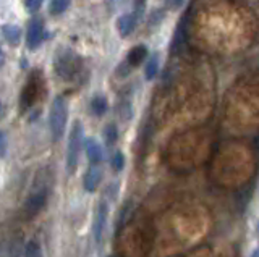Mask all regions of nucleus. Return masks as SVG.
<instances>
[{"label":"nucleus","mask_w":259,"mask_h":257,"mask_svg":"<svg viewBox=\"0 0 259 257\" xmlns=\"http://www.w3.org/2000/svg\"><path fill=\"white\" fill-rule=\"evenodd\" d=\"M67 118H68V104L67 99L62 95H57L52 100L51 112H49V128H51L52 139L59 142L63 136L65 126H67Z\"/></svg>","instance_id":"obj_1"},{"label":"nucleus","mask_w":259,"mask_h":257,"mask_svg":"<svg viewBox=\"0 0 259 257\" xmlns=\"http://www.w3.org/2000/svg\"><path fill=\"white\" fill-rule=\"evenodd\" d=\"M54 68L59 78L65 79V81H71V79L79 73L81 62L78 55L73 54L70 49H62L55 55Z\"/></svg>","instance_id":"obj_2"},{"label":"nucleus","mask_w":259,"mask_h":257,"mask_svg":"<svg viewBox=\"0 0 259 257\" xmlns=\"http://www.w3.org/2000/svg\"><path fill=\"white\" fill-rule=\"evenodd\" d=\"M84 146V130L81 122H75L71 126V131L68 136V146H67V170L68 173H75L78 162H79V152Z\"/></svg>","instance_id":"obj_3"},{"label":"nucleus","mask_w":259,"mask_h":257,"mask_svg":"<svg viewBox=\"0 0 259 257\" xmlns=\"http://www.w3.org/2000/svg\"><path fill=\"white\" fill-rule=\"evenodd\" d=\"M46 202H47V188L42 186V184H37V186L32 188L26 202H24V212H26L28 217L36 215L46 205Z\"/></svg>","instance_id":"obj_4"},{"label":"nucleus","mask_w":259,"mask_h":257,"mask_svg":"<svg viewBox=\"0 0 259 257\" xmlns=\"http://www.w3.org/2000/svg\"><path fill=\"white\" fill-rule=\"evenodd\" d=\"M47 37L44 31V21L40 18H34L29 21L28 31H26V45L29 50H36L37 47L44 42V39Z\"/></svg>","instance_id":"obj_5"},{"label":"nucleus","mask_w":259,"mask_h":257,"mask_svg":"<svg viewBox=\"0 0 259 257\" xmlns=\"http://www.w3.org/2000/svg\"><path fill=\"white\" fill-rule=\"evenodd\" d=\"M190 12H191V9L186 10V13L182 17V20L178 21V26H177L175 34H174V41H172V45H170V50H172V54L182 52L185 44H186V36H188V23H190Z\"/></svg>","instance_id":"obj_6"},{"label":"nucleus","mask_w":259,"mask_h":257,"mask_svg":"<svg viewBox=\"0 0 259 257\" xmlns=\"http://www.w3.org/2000/svg\"><path fill=\"white\" fill-rule=\"evenodd\" d=\"M107 217H109L107 204L102 202V204H99V207H97V212L94 217V225H93V235H94L96 243H101L102 241L105 225H107Z\"/></svg>","instance_id":"obj_7"},{"label":"nucleus","mask_w":259,"mask_h":257,"mask_svg":"<svg viewBox=\"0 0 259 257\" xmlns=\"http://www.w3.org/2000/svg\"><path fill=\"white\" fill-rule=\"evenodd\" d=\"M102 183V170L97 165L88 168V172L83 176V186L88 192H94Z\"/></svg>","instance_id":"obj_8"},{"label":"nucleus","mask_w":259,"mask_h":257,"mask_svg":"<svg viewBox=\"0 0 259 257\" xmlns=\"http://www.w3.org/2000/svg\"><path fill=\"white\" fill-rule=\"evenodd\" d=\"M84 152L88 156V160L93 165L101 164L104 160V149L101 146V142L97 141L96 138H89L84 141Z\"/></svg>","instance_id":"obj_9"},{"label":"nucleus","mask_w":259,"mask_h":257,"mask_svg":"<svg viewBox=\"0 0 259 257\" xmlns=\"http://www.w3.org/2000/svg\"><path fill=\"white\" fill-rule=\"evenodd\" d=\"M136 23H138V18L135 17L133 13H123L120 15L118 20H117V29L121 37H128L135 33L136 29Z\"/></svg>","instance_id":"obj_10"},{"label":"nucleus","mask_w":259,"mask_h":257,"mask_svg":"<svg viewBox=\"0 0 259 257\" xmlns=\"http://www.w3.org/2000/svg\"><path fill=\"white\" fill-rule=\"evenodd\" d=\"M36 75H32V78H29L28 84L23 87V94H21V106L24 109L31 107L34 100L37 99V91H39V83L34 78Z\"/></svg>","instance_id":"obj_11"},{"label":"nucleus","mask_w":259,"mask_h":257,"mask_svg":"<svg viewBox=\"0 0 259 257\" xmlns=\"http://www.w3.org/2000/svg\"><path fill=\"white\" fill-rule=\"evenodd\" d=\"M146 57H148V47H146L144 44H138V45L132 47V50L128 52L126 65L132 67V68H136L146 60Z\"/></svg>","instance_id":"obj_12"},{"label":"nucleus","mask_w":259,"mask_h":257,"mask_svg":"<svg viewBox=\"0 0 259 257\" xmlns=\"http://www.w3.org/2000/svg\"><path fill=\"white\" fill-rule=\"evenodd\" d=\"M2 36L8 44L16 47L21 42V28L16 26V25H4L2 26Z\"/></svg>","instance_id":"obj_13"},{"label":"nucleus","mask_w":259,"mask_h":257,"mask_svg":"<svg viewBox=\"0 0 259 257\" xmlns=\"http://www.w3.org/2000/svg\"><path fill=\"white\" fill-rule=\"evenodd\" d=\"M89 109H91L94 117H102L105 112H107V109H109L107 99H105L104 95H101V94L94 95V97L91 99V102H89Z\"/></svg>","instance_id":"obj_14"},{"label":"nucleus","mask_w":259,"mask_h":257,"mask_svg":"<svg viewBox=\"0 0 259 257\" xmlns=\"http://www.w3.org/2000/svg\"><path fill=\"white\" fill-rule=\"evenodd\" d=\"M157 73H159V55L156 54L148 60V63H146L144 75H146V79L151 81V79H154L157 76Z\"/></svg>","instance_id":"obj_15"},{"label":"nucleus","mask_w":259,"mask_h":257,"mask_svg":"<svg viewBox=\"0 0 259 257\" xmlns=\"http://www.w3.org/2000/svg\"><path fill=\"white\" fill-rule=\"evenodd\" d=\"M23 257H44L42 247H40V244L36 239H31L26 243L24 251H23Z\"/></svg>","instance_id":"obj_16"},{"label":"nucleus","mask_w":259,"mask_h":257,"mask_svg":"<svg viewBox=\"0 0 259 257\" xmlns=\"http://www.w3.org/2000/svg\"><path fill=\"white\" fill-rule=\"evenodd\" d=\"M70 4H71V0H51L49 12H51V15H54V17H59V15L68 10Z\"/></svg>","instance_id":"obj_17"},{"label":"nucleus","mask_w":259,"mask_h":257,"mask_svg":"<svg viewBox=\"0 0 259 257\" xmlns=\"http://www.w3.org/2000/svg\"><path fill=\"white\" fill-rule=\"evenodd\" d=\"M104 139L107 142V146H113L118 141V130L113 123H109L104 128Z\"/></svg>","instance_id":"obj_18"},{"label":"nucleus","mask_w":259,"mask_h":257,"mask_svg":"<svg viewBox=\"0 0 259 257\" xmlns=\"http://www.w3.org/2000/svg\"><path fill=\"white\" fill-rule=\"evenodd\" d=\"M110 165H112V168L115 172H121V170H123V167H125V157H123V154H121L120 150H117L115 154L112 156Z\"/></svg>","instance_id":"obj_19"},{"label":"nucleus","mask_w":259,"mask_h":257,"mask_svg":"<svg viewBox=\"0 0 259 257\" xmlns=\"http://www.w3.org/2000/svg\"><path fill=\"white\" fill-rule=\"evenodd\" d=\"M146 5H148V2H146V0H133V15H135L138 20H141L144 17Z\"/></svg>","instance_id":"obj_20"},{"label":"nucleus","mask_w":259,"mask_h":257,"mask_svg":"<svg viewBox=\"0 0 259 257\" xmlns=\"http://www.w3.org/2000/svg\"><path fill=\"white\" fill-rule=\"evenodd\" d=\"M118 110H120L121 120H130V117H132V114H133L132 104H130V100H121L120 106H118Z\"/></svg>","instance_id":"obj_21"},{"label":"nucleus","mask_w":259,"mask_h":257,"mask_svg":"<svg viewBox=\"0 0 259 257\" xmlns=\"http://www.w3.org/2000/svg\"><path fill=\"white\" fill-rule=\"evenodd\" d=\"M44 0H24V7L29 10V12H37L40 7H42Z\"/></svg>","instance_id":"obj_22"},{"label":"nucleus","mask_w":259,"mask_h":257,"mask_svg":"<svg viewBox=\"0 0 259 257\" xmlns=\"http://www.w3.org/2000/svg\"><path fill=\"white\" fill-rule=\"evenodd\" d=\"M164 18V13H162V10H156L152 15H151V18H149V25H157V23Z\"/></svg>","instance_id":"obj_23"},{"label":"nucleus","mask_w":259,"mask_h":257,"mask_svg":"<svg viewBox=\"0 0 259 257\" xmlns=\"http://www.w3.org/2000/svg\"><path fill=\"white\" fill-rule=\"evenodd\" d=\"M183 2H185V0H167V7H168V9H172V10H177V9H180Z\"/></svg>","instance_id":"obj_24"},{"label":"nucleus","mask_w":259,"mask_h":257,"mask_svg":"<svg viewBox=\"0 0 259 257\" xmlns=\"http://www.w3.org/2000/svg\"><path fill=\"white\" fill-rule=\"evenodd\" d=\"M7 144H8V141H7V133L5 131H2V157H5L7 156Z\"/></svg>","instance_id":"obj_25"},{"label":"nucleus","mask_w":259,"mask_h":257,"mask_svg":"<svg viewBox=\"0 0 259 257\" xmlns=\"http://www.w3.org/2000/svg\"><path fill=\"white\" fill-rule=\"evenodd\" d=\"M251 257H259V246L254 249V251L253 252H251Z\"/></svg>","instance_id":"obj_26"},{"label":"nucleus","mask_w":259,"mask_h":257,"mask_svg":"<svg viewBox=\"0 0 259 257\" xmlns=\"http://www.w3.org/2000/svg\"><path fill=\"white\" fill-rule=\"evenodd\" d=\"M110 257H113V255H110Z\"/></svg>","instance_id":"obj_27"}]
</instances>
